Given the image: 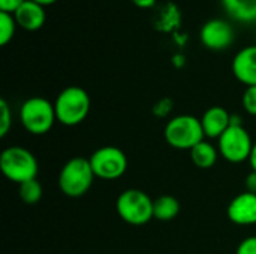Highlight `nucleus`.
I'll return each mask as SVG.
<instances>
[{
  "label": "nucleus",
  "instance_id": "obj_21",
  "mask_svg": "<svg viewBox=\"0 0 256 254\" xmlns=\"http://www.w3.org/2000/svg\"><path fill=\"white\" fill-rule=\"evenodd\" d=\"M242 103H243L244 111L249 115L256 117V85L246 87V90L243 93V97H242Z\"/></svg>",
  "mask_w": 256,
  "mask_h": 254
},
{
  "label": "nucleus",
  "instance_id": "obj_3",
  "mask_svg": "<svg viewBox=\"0 0 256 254\" xmlns=\"http://www.w3.org/2000/svg\"><path fill=\"white\" fill-rule=\"evenodd\" d=\"M0 169L9 181L20 186L38 177L39 163L32 151L20 145H12L2 151Z\"/></svg>",
  "mask_w": 256,
  "mask_h": 254
},
{
  "label": "nucleus",
  "instance_id": "obj_28",
  "mask_svg": "<svg viewBox=\"0 0 256 254\" xmlns=\"http://www.w3.org/2000/svg\"><path fill=\"white\" fill-rule=\"evenodd\" d=\"M33 1H36V3H39V4H42V6H50V4H52V3H56L57 0H33Z\"/></svg>",
  "mask_w": 256,
  "mask_h": 254
},
{
  "label": "nucleus",
  "instance_id": "obj_16",
  "mask_svg": "<svg viewBox=\"0 0 256 254\" xmlns=\"http://www.w3.org/2000/svg\"><path fill=\"white\" fill-rule=\"evenodd\" d=\"M180 214V202L176 196L162 195L154 199L153 217L159 222H171Z\"/></svg>",
  "mask_w": 256,
  "mask_h": 254
},
{
  "label": "nucleus",
  "instance_id": "obj_23",
  "mask_svg": "<svg viewBox=\"0 0 256 254\" xmlns=\"http://www.w3.org/2000/svg\"><path fill=\"white\" fill-rule=\"evenodd\" d=\"M236 254H256V235L244 238L238 244Z\"/></svg>",
  "mask_w": 256,
  "mask_h": 254
},
{
  "label": "nucleus",
  "instance_id": "obj_2",
  "mask_svg": "<svg viewBox=\"0 0 256 254\" xmlns=\"http://www.w3.org/2000/svg\"><path fill=\"white\" fill-rule=\"evenodd\" d=\"M96 175L92 169L90 160L84 157L69 159L58 174V187L68 198H82L93 186Z\"/></svg>",
  "mask_w": 256,
  "mask_h": 254
},
{
  "label": "nucleus",
  "instance_id": "obj_10",
  "mask_svg": "<svg viewBox=\"0 0 256 254\" xmlns=\"http://www.w3.org/2000/svg\"><path fill=\"white\" fill-rule=\"evenodd\" d=\"M228 219L238 226L256 225V195L243 192L237 195L228 205Z\"/></svg>",
  "mask_w": 256,
  "mask_h": 254
},
{
  "label": "nucleus",
  "instance_id": "obj_13",
  "mask_svg": "<svg viewBox=\"0 0 256 254\" xmlns=\"http://www.w3.org/2000/svg\"><path fill=\"white\" fill-rule=\"evenodd\" d=\"M200 120L206 138L210 139H219L225 133V130L231 126V114L224 106L208 108Z\"/></svg>",
  "mask_w": 256,
  "mask_h": 254
},
{
  "label": "nucleus",
  "instance_id": "obj_17",
  "mask_svg": "<svg viewBox=\"0 0 256 254\" xmlns=\"http://www.w3.org/2000/svg\"><path fill=\"white\" fill-rule=\"evenodd\" d=\"M180 21H182V13L178 7L172 3H168L160 10L156 19V27L160 31H174L180 25Z\"/></svg>",
  "mask_w": 256,
  "mask_h": 254
},
{
  "label": "nucleus",
  "instance_id": "obj_20",
  "mask_svg": "<svg viewBox=\"0 0 256 254\" xmlns=\"http://www.w3.org/2000/svg\"><path fill=\"white\" fill-rule=\"evenodd\" d=\"M12 129V111L6 99H0V136L4 138Z\"/></svg>",
  "mask_w": 256,
  "mask_h": 254
},
{
  "label": "nucleus",
  "instance_id": "obj_25",
  "mask_svg": "<svg viewBox=\"0 0 256 254\" xmlns=\"http://www.w3.org/2000/svg\"><path fill=\"white\" fill-rule=\"evenodd\" d=\"M246 192L256 195V172L252 171L248 177H246Z\"/></svg>",
  "mask_w": 256,
  "mask_h": 254
},
{
  "label": "nucleus",
  "instance_id": "obj_15",
  "mask_svg": "<svg viewBox=\"0 0 256 254\" xmlns=\"http://www.w3.org/2000/svg\"><path fill=\"white\" fill-rule=\"evenodd\" d=\"M190 160L192 163L200 168V169H210L216 165L218 159L220 157L218 147H214L212 142L208 141H202L200 142L196 147H194L190 151Z\"/></svg>",
  "mask_w": 256,
  "mask_h": 254
},
{
  "label": "nucleus",
  "instance_id": "obj_12",
  "mask_svg": "<svg viewBox=\"0 0 256 254\" xmlns=\"http://www.w3.org/2000/svg\"><path fill=\"white\" fill-rule=\"evenodd\" d=\"M12 15L15 18L18 27H21L27 31H38L39 28L44 27V24L46 21L45 6H42L33 0H26Z\"/></svg>",
  "mask_w": 256,
  "mask_h": 254
},
{
  "label": "nucleus",
  "instance_id": "obj_18",
  "mask_svg": "<svg viewBox=\"0 0 256 254\" xmlns=\"http://www.w3.org/2000/svg\"><path fill=\"white\" fill-rule=\"evenodd\" d=\"M20 187V198L24 204L27 205H36L40 199H42V195H44V189L40 186V183L38 181V178L34 180H30L27 183H22L18 186Z\"/></svg>",
  "mask_w": 256,
  "mask_h": 254
},
{
  "label": "nucleus",
  "instance_id": "obj_6",
  "mask_svg": "<svg viewBox=\"0 0 256 254\" xmlns=\"http://www.w3.org/2000/svg\"><path fill=\"white\" fill-rule=\"evenodd\" d=\"M154 201L140 189H128L122 192L116 201L117 214L123 222L132 226L147 225L153 217Z\"/></svg>",
  "mask_w": 256,
  "mask_h": 254
},
{
  "label": "nucleus",
  "instance_id": "obj_19",
  "mask_svg": "<svg viewBox=\"0 0 256 254\" xmlns=\"http://www.w3.org/2000/svg\"><path fill=\"white\" fill-rule=\"evenodd\" d=\"M16 27H18V24H16L14 15L9 12L0 10V45L2 46L8 45L14 39Z\"/></svg>",
  "mask_w": 256,
  "mask_h": 254
},
{
  "label": "nucleus",
  "instance_id": "obj_24",
  "mask_svg": "<svg viewBox=\"0 0 256 254\" xmlns=\"http://www.w3.org/2000/svg\"><path fill=\"white\" fill-rule=\"evenodd\" d=\"M26 0H0V10L14 13Z\"/></svg>",
  "mask_w": 256,
  "mask_h": 254
},
{
  "label": "nucleus",
  "instance_id": "obj_27",
  "mask_svg": "<svg viewBox=\"0 0 256 254\" xmlns=\"http://www.w3.org/2000/svg\"><path fill=\"white\" fill-rule=\"evenodd\" d=\"M249 163H250V168H252V171H255L256 172V142H255V145H254V150H252V154H250Z\"/></svg>",
  "mask_w": 256,
  "mask_h": 254
},
{
  "label": "nucleus",
  "instance_id": "obj_26",
  "mask_svg": "<svg viewBox=\"0 0 256 254\" xmlns=\"http://www.w3.org/2000/svg\"><path fill=\"white\" fill-rule=\"evenodd\" d=\"M136 7H140V9H152L154 4H156V1L158 0H130Z\"/></svg>",
  "mask_w": 256,
  "mask_h": 254
},
{
  "label": "nucleus",
  "instance_id": "obj_8",
  "mask_svg": "<svg viewBox=\"0 0 256 254\" xmlns=\"http://www.w3.org/2000/svg\"><path fill=\"white\" fill-rule=\"evenodd\" d=\"M88 160L96 178L100 180L112 181L123 177L128 171L126 154L114 145H105L98 148Z\"/></svg>",
  "mask_w": 256,
  "mask_h": 254
},
{
  "label": "nucleus",
  "instance_id": "obj_22",
  "mask_svg": "<svg viewBox=\"0 0 256 254\" xmlns=\"http://www.w3.org/2000/svg\"><path fill=\"white\" fill-rule=\"evenodd\" d=\"M171 111H172V100L168 99V97L160 99V100L154 105V108H153V114H154L156 117H159V118L168 117Z\"/></svg>",
  "mask_w": 256,
  "mask_h": 254
},
{
  "label": "nucleus",
  "instance_id": "obj_1",
  "mask_svg": "<svg viewBox=\"0 0 256 254\" xmlns=\"http://www.w3.org/2000/svg\"><path fill=\"white\" fill-rule=\"evenodd\" d=\"M90 106L92 100L88 93L78 85L63 88L54 100L57 121L66 127H75L86 121Z\"/></svg>",
  "mask_w": 256,
  "mask_h": 254
},
{
  "label": "nucleus",
  "instance_id": "obj_14",
  "mask_svg": "<svg viewBox=\"0 0 256 254\" xmlns=\"http://www.w3.org/2000/svg\"><path fill=\"white\" fill-rule=\"evenodd\" d=\"M225 12L236 21L249 24L256 21V0H220Z\"/></svg>",
  "mask_w": 256,
  "mask_h": 254
},
{
  "label": "nucleus",
  "instance_id": "obj_5",
  "mask_svg": "<svg viewBox=\"0 0 256 254\" xmlns=\"http://www.w3.org/2000/svg\"><path fill=\"white\" fill-rule=\"evenodd\" d=\"M56 121L54 102H50L45 97H28L20 108V123L30 135L42 136L48 133Z\"/></svg>",
  "mask_w": 256,
  "mask_h": 254
},
{
  "label": "nucleus",
  "instance_id": "obj_7",
  "mask_svg": "<svg viewBox=\"0 0 256 254\" xmlns=\"http://www.w3.org/2000/svg\"><path fill=\"white\" fill-rule=\"evenodd\" d=\"M255 142L244 126H230L218 139V150L222 159L230 163L249 162Z\"/></svg>",
  "mask_w": 256,
  "mask_h": 254
},
{
  "label": "nucleus",
  "instance_id": "obj_9",
  "mask_svg": "<svg viewBox=\"0 0 256 254\" xmlns=\"http://www.w3.org/2000/svg\"><path fill=\"white\" fill-rule=\"evenodd\" d=\"M234 28L224 18H212L206 21L200 30L201 43L212 51H224L234 42Z\"/></svg>",
  "mask_w": 256,
  "mask_h": 254
},
{
  "label": "nucleus",
  "instance_id": "obj_4",
  "mask_svg": "<svg viewBox=\"0 0 256 254\" xmlns=\"http://www.w3.org/2000/svg\"><path fill=\"white\" fill-rule=\"evenodd\" d=\"M164 136L170 147L183 151H190L206 138L201 120L189 114H182L168 120Z\"/></svg>",
  "mask_w": 256,
  "mask_h": 254
},
{
  "label": "nucleus",
  "instance_id": "obj_11",
  "mask_svg": "<svg viewBox=\"0 0 256 254\" xmlns=\"http://www.w3.org/2000/svg\"><path fill=\"white\" fill-rule=\"evenodd\" d=\"M232 73L246 87L256 85V45L244 46L234 55Z\"/></svg>",
  "mask_w": 256,
  "mask_h": 254
}]
</instances>
